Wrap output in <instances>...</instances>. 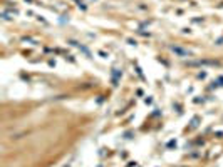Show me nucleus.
I'll use <instances>...</instances> for the list:
<instances>
[{
  "label": "nucleus",
  "mask_w": 223,
  "mask_h": 167,
  "mask_svg": "<svg viewBox=\"0 0 223 167\" xmlns=\"http://www.w3.org/2000/svg\"><path fill=\"white\" fill-rule=\"evenodd\" d=\"M173 50H175L176 54H179V55H190V52H186V50H181V49H178V47H173Z\"/></svg>",
  "instance_id": "f257e3e1"
}]
</instances>
